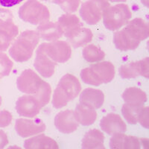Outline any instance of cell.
I'll use <instances>...</instances> for the list:
<instances>
[{"instance_id":"21","label":"cell","mask_w":149,"mask_h":149,"mask_svg":"<svg viewBox=\"0 0 149 149\" xmlns=\"http://www.w3.org/2000/svg\"><path fill=\"white\" fill-rule=\"evenodd\" d=\"M24 147L28 149L34 148H58L55 140L44 134L37 136L25 141Z\"/></svg>"},{"instance_id":"4","label":"cell","mask_w":149,"mask_h":149,"mask_svg":"<svg viewBox=\"0 0 149 149\" xmlns=\"http://www.w3.org/2000/svg\"><path fill=\"white\" fill-rule=\"evenodd\" d=\"M131 17L132 13L125 4L110 5L105 9L102 16L105 28L110 31H117L126 26Z\"/></svg>"},{"instance_id":"8","label":"cell","mask_w":149,"mask_h":149,"mask_svg":"<svg viewBox=\"0 0 149 149\" xmlns=\"http://www.w3.org/2000/svg\"><path fill=\"white\" fill-rule=\"evenodd\" d=\"M43 80L32 70H24L17 78V85L19 90L28 95H34L39 89Z\"/></svg>"},{"instance_id":"30","label":"cell","mask_w":149,"mask_h":149,"mask_svg":"<svg viewBox=\"0 0 149 149\" xmlns=\"http://www.w3.org/2000/svg\"><path fill=\"white\" fill-rule=\"evenodd\" d=\"M80 3L81 0H61L59 6L66 14H71L78 10Z\"/></svg>"},{"instance_id":"13","label":"cell","mask_w":149,"mask_h":149,"mask_svg":"<svg viewBox=\"0 0 149 149\" xmlns=\"http://www.w3.org/2000/svg\"><path fill=\"white\" fill-rule=\"evenodd\" d=\"M124 31L134 40L141 42L149 35L148 24L141 18H135L129 21Z\"/></svg>"},{"instance_id":"10","label":"cell","mask_w":149,"mask_h":149,"mask_svg":"<svg viewBox=\"0 0 149 149\" xmlns=\"http://www.w3.org/2000/svg\"><path fill=\"white\" fill-rule=\"evenodd\" d=\"M148 58H146L141 61L122 65L119 68V74L122 78L128 79L137 78L139 75L148 78Z\"/></svg>"},{"instance_id":"19","label":"cell","mask_w":149,"mask_h":149,"mask_svg":"<svg viewBox=\"0 0 149 149\" xmlns=\"http://www.w3.org/2000/svg\"><path fill=\"white\" fill-rule=\"evenodd\" d=\"M58 25L63 31V35L68 38L77 30L82 27V23L77 16L66 14L61 16L58 19Z\"/></svg>"},{"instance_id":"5","label":"cell","mask_w":149,"mask_h":149,"mask_svg":"<svg viewBox=\"0 0 149 149\" xmlns=\"http://www.w3.org/2000/svg\"><path fill=\"white\" fill-rule=\"evenodd\" d=\"M19 16L24 22L39 26L50 19L48 8L37 0H28L19 9Z\"/></svg>"},{"instance_id":"9","label":"cell","mask_w":149,"mask_h":149,"mask_svg":"<svg viewBox=\"0 0 149 149\" xmlns=\"http://www.w3.org/2000/svg\"><path fill=\"white\" fill-rule=\"evenodd\" d=\"M46 126L40 119H18L16 121L15 130L21 137L26 138L44 132Z\"/></svg>"},{"instance_id":"12","label":"cell","mask_w":149,"mask_h":149,"mask_svg":"<svg viewBox=\"0 0 149 149\" xmlns=\"http://www.w3.org/2000/svg\"><path fill=\"white\" fill-rule=\"evenodd\" d=\"M54 125L60 132L69 134L78 129L79 123L77 122L73 110H66L60 112L54 118Z\"/></svg>"},{"instance_id":"24","label":"cell","mask_w":149,"mask_h":149,"mask_svg":"<svg viewBox=\"0 0 149 149\" xmlns=\"http://www.w3.org/2000/svg\"><path fill=\"white\" fill-rule=\"evenodd\" d=\"M93 37V34L90 29L81 27L68 37L67 40L72 47L78 49L91 42Z\"/></svg>"},{"instance_id":"28","label":"cell","mask_w":149,"mask_h":149,"mask_svg":"<svg viewBox=\"0 0 149 149\" xmlns=\"http://www.w3.org/2000/svg\"><path fill=\"white\" fill-rule=\"evenodd\" d=\"M52 95V87L49 83L44 81L42 83L39 89L34 93V96L39 102L41 107H45L49 104Z\"/></svg>"},{"instance_id":"34","label":"cell","mask_w":149,"mask_h":149,"mask_svg":"<svg viewBox=\"0 0 149 149\" xmlns=\"http://www.w3.org/2000/svg\"><path fill=\"white\" fill-rule=\"evenodd\" d=\"M23 0H0V5L5 8H11L19 5Z\"/></svg>"},{"instance_id":"16","label":"cell","mask_w":149,"mask_h":149,"mask_svg":"<svg viewBox=\"0 0 149 149\" xmlns=\"http://www.w3.org/2000/svg\"><path fill=\"white\" fill-rule=\"evenodd\" d=\"M80 104L93 110H98L104 102V94L100 90L85 89L80 95Z\"/></svg>"},{"instance_id":"2","label":"cell","mask_w":149,"mask_h":149,"mask_svg":"<svg viewBox=\"0 0 149 149\" xmlns=\"http://www.w3.org/2000/svg\"><path fill=\"white\" fill-rule=\"evenodd\" d=\"M40 38L37 31H25L14 41L9 49V54L17 62L28 61L32 57Z\"/></svg>"},{"instance_id":"26","label":"cell","mask_w":149,"mask_h":149,"mask_svg":"<svg viewBox=\"0 0 149 149\" xmlns=\"http://www.w3.org/2000/svg\"><path fill=\"white\" fill-rule=\"evenodd\" d=\"M82 54L84 58L89 63L100 62L105 58L104 52L102 51L100 48L93 44L85 46L83 49Z\"/></svg>"},{"instance_id":"37","label":"cell","mask_w":149,"mask_h":149,"mask_svg":"<svg viewBox=\"0 0 149 149\" xmlns=\"http://www.w3.org/2000/svg\"><path fill=\"white\" fill-rule=\"evenodd\" d=\"M46 1H48V2H52V3H54V4H56V5H59V4H60V2H61V0H46Z\"/></svg>"},{"instance_id":"23","label":"cell","mask_w":149,"mask_h":149,"mask_svg":"<svg viewBox=\"0 0 149 149\" xmlns=\"http://www.w3.org/2000/svg\"><path fill=\"white\" fill-rule=\"evenodd\" d=\"M77 122L83 126L93 125L97 119V113L95 110L90 109L79 104L74 111Z\"/></svg>"},{"instance_id":"35","label":"cell","mask_w":149,"mask_h":149,"mask_svg":"<svg viewBox=\"0 0 149 149\" xmlns=\"http://www.w3.org/2000/svg\"><path fill=\"white\" fill-rule=\"evenodd\" d=\"M8 144V136L3 130H0V148H3Z\"/></svg>"},{"instance_id":"15","label":"cell","mask_w":149,"mask_h":149,"mask_svg":"<svg viewBox=\"0 0 149 149\" xmlns=\"http://www.w3.org/2000/svg\"><path fill=\"white\" fill-rule=\"evenodd\" d=\"M100 127L103 131L109 135H113L117 133H125L127 130V126L121 116L118 114H107L102 118Z\"/></svg>"},{"instance_id":"18","label":"cell","mask_w":149,"mask_h":149,"mask_svg":"<svg viewBox=\"0 0 149 149\" xmlns=\"http://www.w3.org/2000/svg\"><path fill=\"white\" fill-rule=\"evenodd\" d=\"M37 34L40 37L47 41L58 40L63 33L58 22H47L40 25L37 29Z\"/></svg>"},{"instance_id":"38","label":"cell","mask_w":149,"mask_h":149,"mask_svg":"<svg viewBox=\"0 0 149 149\" xmlns=\"http://www.w3.org/2000/svg\"><path fill=\"white\" fill-rule=\"evenodd\" d=\"M141 2L145 6H146L147 8H148V0H141Z\"/></svg>"},{"instance_id":"11","label":"cell","mask_w":149,"mask_h":149,"mask_svg":"<svg viewBox=\"0 0 149 149\" xmlns=\"http://www.w3.org/2000/svg\"><path fill=\"white\" fill-rule=\"evenodd\" d=\"M41 108L34 95H22L16 102V110L21 116L34 118L40 113Z\"/></svg>"},{"instance_id":"33","label":"cell","mask_w":149,"mask_h":149,"mask_svg":"<svg viewBox=\"0 0 149 149\" xmlns=\"http://www.w3.org/2000/svg\"><path fill=\"white\" fill-rule=\"evenodd\" d=\"M10 22H14V16L11 11L0 8V25Z\"/></svg>"},{"instance_id":"32","label":"cell","mask_w":149,"mask_h":149,"mask_svg":"<svg viewBox=\"0 0 149 149\" xmlns=\"http://www.w3.org/2000/svg\"><path fill=\"white\" fill-rule=\"evenodd\" d=\"M12 114L8 110L0 111V127H5L8 126L12 122Z\"/></svg>"},{"instance_id":"1","label":"cell","mask_w":149,"mask_h":149,"mask_svg":"<svg viewBox=\"0 0 149 149\" xmlns=\"http://www.w3.org/2000/svg\"><path fill=\"white\" fill-rule=\"evenodd\" d=\"M81 91V84L79 80L72 74H66L60 80L54 90L52 104L54 108L65 107L69 102L76 98Z\"/></svg>"},{"instance_id":"36","label":"cell","mask_w":149,"mask_h":149,"mask_svg":"<svg viewBox=\"0 0 149 149\" xmlns=\"http://www.w3.org/2000/svg\"><path fill=\"white\" fill-rule=\"evenodd\" d=\"M6 50H7V49H5V48L3 46V45L0 42V54H2V53H3L4 52L6 51Z\"/></svg>"},{"instance_id":"22","label":"cell","mask_w":149,"mask_h":149,"mask_svg":"<svg viewBox=\"0 0 149 149\" xmlns=\"http://www.w3.org/2000/svg\"><path fill=\"white\" fill-rule=\"evenodd\" d=\"M113 42L116 49L121 51L134 50L140 44V42L134 40L129 37L124 29L118 31L114 34Z\"/></svg>"},{"instance_id":"27","label":"cell","mask_w":149,"mask_h":149,"mask_svg":"<svg viewBox=\"0 0 149 149\" xmlns=\"http://www.w3.org/2000/svg\"><path fill=\"white\" fill-rule=\"evenodd\" d=\"M143 106V105H142ZM142 106L130 104L125 103L122 105V113L124 118L130 125H136L138 123V116Z\"/></svg>"},{"instance_id":"20","label":"cell","mask_w":149,"mask_h":149,"mask_svg":"<svg viewBox=\"0 0 149 149\" xmlns=\"http://www.w3.org/2000/svg\"><path fill=\"white\" fill-rule=\"evenodd\" d=\"M104 136L98 129H92L86 132L82 139V148L97 149L104 148Z\"/></svg>"},{"instance_id":"3","label":"cell","mask_w":149,"mask_h":149,"mask_svg":"<svg viewBox=\"0 0 149 149\" xmlns=\"http://www.w3.org/2000/svg\"><path fill=\"white\" fill-rule=\"evenodd\" d=\"M115 76V67L109 61L97 62L81 72V78L84 83L93 86L110 83Z\"/></svg>"},{"instance_id":"39","label":"cell","mask_w":149,"mask_h":149,"mask_svg":"<svg viewBox=\"0 0 149 149\" xmlns=\"http://www.w3.org/2000/svg\"><path fill=\"white\" fill-rule=\"evenodd\" d=\"M112 2H126V0H108Z\"/></svg>"},{"instance_id":"25","label":"cell","mask_w":149,"mask_h":149,"mask_svg":"<svg viewBox=\"0 0 149 149\" xmlns=\"http://www.w3.org/2000/svg\"><path fill=\"white\" fill-rule=\"evenodd\" d=\"M122 98L125 103L142 106L147 102L146 93L137 87H129L122 93Z\"/></svg>"},{"instance_id":"17","label":"cell","mask_w":149,"mask_h":149,"mask_svg":"<svg viewBox=\"0 0 149 149\" xmlns=\"http://www.w3.org/2000/svg\"><path fill=\"white\" fill-rule=\"evenodd\" d=\"M112 136L110 141V148L139 149L142 146L141 141L135 136H127L124 133H117Z\"/></svg>"},{"instance_id":"14","label":"cell","mask_w":149,"mask_h":149,"mask_svg":"<svg viewBox=\"0 0 149 149\" xmlns=\"http://www.w3.org/2000/svg\"><path fill=\"white\" fill-rule=\"evenodd\" d=\"M34 66L38 72L44 78H51L54 73L57 63L50 59L40 47H38L36 52Z\"/></svg>"},{"instance_id":"40","label":"cell","mask_w":149,"mask_h":149,"mask_svg":"<svg viewBox=\"0 0 149 149\" xmlns=\"http://www.w3.org/2000/svg\"><path fill=\"white\" fill-rule=\"evenodd\" d=\"M2 97H1V95H0V106H1V104H2Z\"/></svg>"},{"instance_id":"31","label":"cell","mask_w":149,"mask_h":149,"mask_svg":"<svg viewBox=\"0 0 149 149\" xmlns=\"http://www.w3.org/2000/svg\"><path fill=\"white\" fill-rule=\"evenodd\" d=\"M138 122L142 127L148 128V107L142 106L138 116Z\"/></svg>"},{"instance_id":"6","label":"cell","mask_w":149,"mask_h":149,"mask_svg":"<svg viewBox=\"0 0 149 149\" xmlns=\"http://www.w3.org/2000/svg\"><path fill=\"white\" fill-rule=\"evenodd\" d=\"M108 0H87L82 4L80 15L88 25H95L102 19L104 11L110 6Z\"/></svg>"},{"instance_id":"41","label":"cell","mask_w":149,"mask_h":149,"mask_svg":"<svg viewBox=\"0 0 149 149\" xmlns=\"http://www.w3.org/2000/svg\"><path fill=\"white\" fill-rule=\"evenodd\" d=\"M0 79H1V75H0Z\"/></svg>"},{"instance_id":"29","label":"cell","mask_w":149,"mask_h":149,"mask_svg":"<svg viewBox=\"0 0 149 149\" xmlns=\"http://www.w3.org/2000/svg\"><path fill=\"white\" fill-rule=\"evenodd\" d=\"M13 68V62L9 59L7 54H0V75L1 77L7 76L10 74Z\"/></svg>"},{"instance_id":"7","label":"cell","mask_w":149,"mask_h":149,"mask_svg":"<svg viewBox=\"0 0 149 149\" xmlns=\"http://www.w3.org/2000/svg\"><path fill=\"white\" fill-rule=\"evenodd\" d=\"M39 46L55 63H66L71 58V46L66 41L55 40L51 42H43Z\"/></svg>"}]
</instances>
